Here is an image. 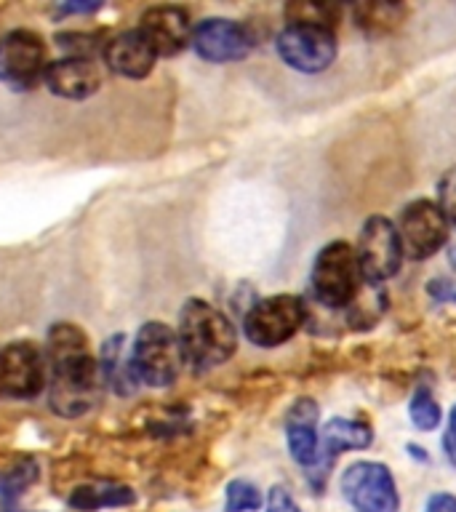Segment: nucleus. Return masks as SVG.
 Listing matches in <instances>:
<instances>
[{
    "instance_id": "nucleus-29",
    "label": "nucleus",
    "mask_w": 456,
    "mask_h": 512,
    "mask_svg": "<svg viewBox=\"0 0 456 512\" xmlns=\"http://www.w3.org/2000/svg\"><path fill=\"white\" fill-rule=\"evenodd\" d=\"M443 448H446V456L448 462L456 464V406L448 416V430H446V438H443Z\"/></svg>"
},
{
    "instance_id": "nucleus-24",
    "label": "nucleus",
    "mask_w": 456,
    "mask_h": 512,
    "mask_svg": "<svg viewBox=\"0 0 456 512\" xmlns=\"http://www.w3.org/2000/svg\"><path fill=\"white\" fill-rule=\"evenodd\" d=\"M35 480V470H32V464L30 467H16L14 472H8L6 478L0 480V494L3 496H16V494H22V488L27 486V483H32Z\"/></svg>"
},
{
    "instance_id": "nucleus-15",
    "label": "nucleus",
    "mask_w": 456,
    "mask_h": 512,
    "mask_svg": "<svg viewBox=\"0 0 456 512\" xmlns=\"http://www.w3.org/2000/svg\"><path fill=\"white\" fill-rule=\"evenodd\" d=\"M43 80H46V86L56 96H64V99H88V96L96 94L99 86H102V72L94 64V59L67 56V59L48 64L46 78Z\"/></svg>"
},
{
    "instance_id": "nucleus-28",
    "label": "nucleus",
    "mask_w": 456,
    "mask_h": 512,
    "mask_svg": "<svg viewBox=\"0 0 456 512\" xmlns=\"http://www.w3.org/2000/svg\"><path fill=\"white\" fill-rule=\"evenodd\" d=\"M427 512H456V496L446 494V491L432 494L427 502Z\"/></svg>"
},
{
    "instance_id": "nucleus-12",
    "label": "nucleus",
    "mask_w": 456,
    "mask_h": 512,
    "mask_svg": "<svg viewBox=\"0 0 456 512\" xmlns=\"http://www.w3.org/2000/svg\"><path fill=\"white\" fill-rule=\"evenodd\" d=\"M43 355L32 342H14L0 350V390L14 398H32L43 387Z\"/></svg>"
},
{
    "instance_id": "nucleus-4",
    "label": "nucleus",
    "mask_w": 456,
    "mask_h": 512,
    "mask_svg": "<svg viewBox=\"0 0 456 512\" xmlns=\"http://www.w3.org/2000/svg\"><path fill=\"white\" fill-rule=\"evenodd\" d=\"M360 267L358 254L350 243L334 240L326 248H320L312 264V296L326 307H344L358 296L360 286Z\"/></svg>"
},
{
    "instance_id": "nucleus-27",
    "label": "nucleus",
    "mask_w": 456,
    "mask_h": 512,
    "mask_svg": "<svg viewBox=\"0 0 456 512\" xmlns=\"http://www.w3.org/2000/svg\"><path fill=\"white\" fill-rule=\"evenodd\" d=\"M427 291H430L432 299L438 302L456 304V280L454 278H435L427 283Z\"/></svg>"
},
{
    "instance_id": "nucleus-30",
    "label": "nucleus",
    "mask_w": 456,
    "mask_h": 512,
    "mask_svg": "<svg viewBox=\"0 0 456 512\" xmlns=\"http://www.w3.org/2000/svg\"><path fill=\"white\" fill-rule=\"evenodd\" d=\"M99 3H72V6H62V11H78V14H86V11H96Z\"/></svg>"
},
{
    "instance_id": "nucleus-23",
    "label": "nucleus",
    "mask_w": 456,
    "mask_h": 512,
    "mask_svg": "<svg viewBox=\"0 0 456 512\" xmlns=\"http://www.w3.org/2000/svg\"><path fill=\"white\" fill-rule=\"evenodd\" d=\"M262 504L264 499L254 483H248V480H232L230 486H227V504H224L227 512H254Z\"/></svg>"
},
{
    "instance_id": "nucleus-31",
    "label": "nucleus",
    "mask_w": 456,
    "mask_h": 512,
    "mask_svg": "<svg viewBox=\"0 0 456 512\" xmlns=\"http://www.w3.org/2000/svg\"><path fill=\"white\" fill-rule=\"evenodd\" d=\"M451 264H454V267H456V248H454V251H451Z\"/></svg>"
},
{
    "instance_id": "nucleus-22",
    "label": "nucleus",
    "mask_w": 456,
    "mask_h": 512,
    "mask_svg": "<svg viewBox=\"0 0 456 512\" xmlns=\"http://www.w3.org/2000/svg\"><path fill=\"white\" fill-rule=\"evenodd\" d=\"M408 416H411V422H414L416 430L430 432L435 430L440 424V406L435 395H432L427 387H419L414 392V398H411V406H408Z\"/></svg>"
},
{
    "instance_id": "nucleus-1",
    "label": "nucleus",
    "mask_w": 456,
    "mask_h": 512,
    "mask_svg": "<svg viewBox=\"0 0 456 512\" xmlns=\"http://www.w3.org/2000/svg\"><path fill=\"white\" fill-rule=\"evenodd\" d=\"M48 363H51V387L48 403L56 416L86 414L96 406L102 379L96 360L91 358L86 344V334L70 323H56L46 339Z\"/></svg>"
},
{
    "instance_id": "nucleus-19",
    "label": "nucleus",
    "mask_w": 456,
    "mask_h": 512,
    "mask_svg": "<svg viewBox=\"0 0 456 512\" xmlns=\"http://www.w3.org/2000/svg\"><path fill=\"white\" fill-rule=\"evenodd\" d=\"M136 496L131 488L126 486H80L72 491L70 496V507L83 512L91 510H102V507H123V504H131Z\"/></svg>"
},
{
    "instance_id": "nucleus-3",
    "label": "nucleus",
    "mask_w": 456,
    "mask_h": 512,
    "mask_svg": "<svg viewBox=\"0 0 456 512\" xmlns=\"http://www.w3.org/2000/svg\"><path fill=\"white\" fill-rule=\"evenodd\" d=\"M184 352L174 328L150 320L139 328L131 344V368L139 382L150 387H168L182 371Z\"/></svg>"
},
{
    "instance_id": "nucleus-8",
    "label": "nucleus",
    "mask_w": 456,
    "mask_h": 512,
    "mask_svg": "<svg viewBox=\"0 0 456 512\" xmlns=\"http://www.w3.org/2000/svg\"><path fill=\"white\" fill-rule=\"evenodd\" d=\"M448 219L443 208L435 200H414L403 208L400 214V243H403V254L414 256V259H430L446 246L448 240Z\"/></svg>"
},
{
    "instance_id": "nucleus-2",
    "label": "nucleus",
    "mask_w": 456,
    "mask_h": 512,
    "mask_svg": "<svg viewBox=\"0 0 456 512\" xmlns=\"http://www.w3.org/2000/svg\"><path fill=\"white\" fill-rule=\"evenodd\" d=\"M179 344L184 360L198 368L222 366L238 350V331L222 310L206 299H187L179 312Z\"/></svg>"
},
{
    "instance_id": "nucleus-14",
    "label": "nucleus",
    "mask_w": 456,
    "mask_h": 512,
    "mask_svg": "<svg viewBox=\"0 0 456 512\" xmlns=\"http://www.w3.org/2000/svg\"><path fill=\"white\" fill-rule=\"evenodd\" d=\"M155 59H158V51L152 48L150 40L144 38L139 27L120 32L104 46V64L120 78H147L155 67Z\"/></svg>"
},
{
    "instance_id": "nucleus-21",
    "label": "nucleus",
    "mask_w": 456,
    "mask_h": 512,
    "mask_svg": "<svg viewBox=\"0 0 456 512\" xmlns=\"http://www.w3.org/2000/svg\"><path fill=\"white\" fill-rule=\"evenodd\" d=\"M286 19L288 24H315V27L334 30L339 8L326 6V3H294L286 8Z\"/></svg>"
},
{
    "instance_id": "nucleus-20",
    "label": "nucleus",
    "mask_w": 456,
    "mask_h": 512,
    "mask_svg": "<svg viewBox=\"0 0 456 512\" xmlns=\"http://www.w3.org/2000/svg\"><path fill=\"white\" fill-rule=\"evenodd\" d=\"M403 8L392 6V3H363V6L352 8L355 24L368 35H384L392 32L403 22Z\"/></svg>"
},
{
    "instance_id": "nucleus-7",
    "label": "nucleus",
    "mask_w": 456,
    "mask_h": 512,
    "mask_svg": "<svg viewBox=\"0 0 456 512\" xmlns=\"http://www.w3.org/2000/svg\"><path fill=\"white\" fill-rule=\"evenodd\" d=\"M358 267L360 275L371 283H382L400 270L403 262V243H400L398 227L387 216H371L360 227L358 238Z\"/></svg>"
},
{
    "instance_id": "nucleus-13",
    "label": "nucleus",
    "mask_w": 456,
    "mask_h": 512,
    "mask_svg": "<svg viewBox=\"0 0 456 512\" xmlns=\"http://www.w3.org/2000/svg\"><path fill=\"white\" fill-rule=\"evenodd\" d=\"M139 30L150 40L158 56H176L192 43L190 16L184 8L176 6H155L144 11Z\"/></svg>"
},
{
    "instance_id": "nucleus-18",
    "label": "nucleus",
    "mask_w": 456,
    "mask_h": 512,
    "mask_svg": "<svg viewBox=\"0 0 456 512\" xmlns=\"http://www.w3.org/2000/svg\"><path fill=\"white\" fill-rule=\"evenodd\" d=\"M102 376L112 384V390L118 395H131L136 387V374L131 368V352L126 355V344L123 336H112L110 342L104 344V358H102Z\"/></svg>"
},
{
    "instance_id": "nucleus-16",
    "label": "nucleus",
    "mask_w": 456,
    "mask_h": 512,
    "mask_svg": "<svg viewBox=\"0 0 456 512\" xmlns=\"http://www.w3.org/2000/svg\"><path fill=\"white\" fill-rule=\"evenodd\" d=\"M318 416L320 411L312 398H299L286 414L288 451L302 467H312L320 456Z\"/></svg>"
},
{
    "instance_id": "nucleus-5",
    "label": "nucleus",
    "mask_w": 456,
    "mask_h": 512,
    "mask_svg": "<svg viewBox=\"0 0 456 512\" xmlns=\"http://www.w3.org/2000/svg\"><path fill=\"white\" fill-rule=\"evenodd\" d=\"M304 318H307V310L299 296H267L246 312L243 331H246L248 342H254L256 347H278V344L294 339L296 331L304 326Z\"/></svg>"
},
{
    "instance_id": "nucleus-32",
    "label": "nucleus",
    "mask_w": 456,
    "mask_h": 512,
    "mask_svg": "<svg viewBox=\"0 0 456 512\" xmlns=\"http://www.w3.org/2000/svg\"><path fill=\"white\" fill-rule=\"evenodd\" d=\"M0 392H3V390H0Z\"/></svg>"
},
{
    "instance_id": "nucleus-9",
    "label": "nucleus",
    "mask_w": 456,
    "mask_h": 512,
    "mask_svg": "<svg viewBox=\"0 0 456 512\" xmlns=\"http://www.w3.org/2000/svg\"><path fill=\"white\" fill-rule=\"evenodd\" d=\"M344 499L358 512H395L398 488L382 462H355L342 475Z\"/></svg>"
},
{
    "instance_id": "nucleus-10",
    "label": "nucleus",
    "mask_w": 456,
    "mask_h": 512,
    "mask_svg": "<svg viewBox=\"0 0 456 512\" xmlns=\"http://www.w3.org/2000/svg\"><path fill=\"white\" fill-rule=\"evenodd\" d=\"M46 46L30 30L8 32L0 40V78L14 88H30L46 78Z\"/></svg>"
},
{
    "instance_id": "nucleus-17",
    "label": "nucleus",
    "mask_w": 456,
    "mask_h": 512,
    "mask_svg": "<svg viewBox=\"0 0 456 512\" xmlns=\"http://www.w3.org/2000/svg\"><path fill=\"white\" fill-rule=\"evenodd\" d=\"M371 440H374V432L371 427L358 419H344V416H336L331 422L323 427V459H334L336 454H342V451H363V448L371 446Z\"/></svg>"
},
{
    "instance_id": "nucleus-6",
    "label": "nucleus",
    "mask_w": 456,
    "mask_h": 512,
    "mask_svg": "<svg viewBox=\"0 0 456 512\" xmlns=\"http://www.w3.org/2000/svg\"><path fill=\"white\" fill-rule=\"evenodd\" d=\"M280 59L296 72H323L336 59V35L315 24H286L275 38Z\"/></svg>"
},
{
    "instance_id": "nucleus-25",
    "label": "nucleus",
    "mask_w": 456,
    "mask_h": 512,
    "mask_svg": "<svg viewBox=\"0 0 456 512\" xmlns=\"http://www.w3.org/2000/svg\"><path fill=\"white\" fill-rule=\"evenodd\" d=\"M264 512H302V507L296 504V499L291 496V491L283 486H272L270 494H267V507Z\"/></svg>"
},
{
    "instance_id": "nucleus-26",
    "label": "nucleus",
    "mask_w": 456,
    "mask_h": 512,
    "mask_svg": "<svg viewBox=\"0 0 456 512\" xmlns=\"http://www.w3.org/2000/svg\"><path fill=\"white\" fill-rule=\"evenodd\" d=\"M440 208H443V214H446L448 224L456 227V171L454 174H448L440 184Z\"/></svg>"
},
{
    "instance_id": "nucleus-11",
    "label": "nucleus",
    "mask_w": 456,
    "mask_h": 512,
    "mask_svg": "<svg viewBox=\"0 0 456 512\" xmlns=\"http://www.w3.org/2000/svg\"><path fill=\"white\" fill-rule=\"evenodd\" d=\"M254 43L256 38L251 35V30L235 19L214 16V19H203L198 27H192V48L206 62L224 64L246 59Z\"/></svg>"
}]
</instances>
